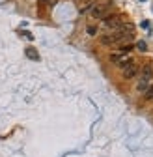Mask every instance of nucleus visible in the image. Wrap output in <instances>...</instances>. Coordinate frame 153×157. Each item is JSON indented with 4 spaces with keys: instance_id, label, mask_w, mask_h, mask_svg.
Returning a JSON list of instances; mask_svg holds the SVG:
<instances>
[{
    "instance_id": "423d86ee",
    "label": "nucleus",
    "mask_w": 153,
    "mask_h": 157,
    "mask_svg": "<svg viewBox=\"0 0 153 157\" xmlns=\"http://www.w3.org/2000/svg\"><path fill=\"white\" fill-rule=\"evenodd\" d=\"M144 94H146V99H149V101L153 99V82H151V86H149V88H147Z\"/></svg>"
},
{
    "instance_id": "f257e3e1",
    "label": "nucleus",
    "mask_w": 153,
    "mask_h": 157,
    "mask_svg": "<svg viewBox=\"0 0 153 157\" xmlns=\"http://www.w3.org/2000/svg\"><path fill=\"white\" fill-rule=\"evenodd\" d=\"M151 81H153V69L149 67V66H146L144 69H142V73H140V81H138V92H146L149 86H151Z\"/></svg>"
},
{
    "instance_id": "7ed1b4c3",
    "label": "nucleus",
    "mask_w": 153,
    "mask_h": 157,
    "mask_svg": "<svg viewBox=\"0 0 153 157\" xmlns=\"http://www.w3.org/2000/svg\"><path fill=\"white\" fill-rule=\"evenodd\" d=\"M91 15L95 19H105V17H108V8L106 6H93L91 8Z\"/></svg>"
},
{
    "instance_id": "39448f33",
    "label": "nucleus",
    "mask_w": 153,
    "mask_h": 157,
    "mask_svg": "<svg viewBox=\"0 0 153 157\" xmlns=\"http://www.w3.org/2000/svg\"><path fill=\"white\" fill-rule=\"evenodd\" d=\"M110 60H112V62H116V64H121L125 58H123L121 54H110Z\"/></svg>"
},
{
    "instance_id": "0eeeda50",
    "label": "nucleus",
    "mask_w": 153,
    "mask_h": 157,
    "mask_svg": "<svg viewBox=\"0 0 153 157\" xmlns=\"http://www.w3.org/2000/svg\"><path fill=\"white\" fill-rule=\"evenodd\" d=\"M120 51H121V52H131V51H132V45H121Z\"/></svg>"
},
{
    "instance_id": "6e6552de",
    "label": "nucleus",
    "mask_w": 153,
    "mask_h": 157,
    "mask_svg": "<svg viewBox=\"0 0 153 157\" xmlns=\"http://www.w3.org/2000/svg\"><path fill=\"white\" fill-rule=\"evenodd\" d=\"M136 47H138L140 51H146V49H147V45H146L144 41H138V45H136Z\"/></svg>"
},
{
    "instance_id": "f03ea898",
    "label": "nucleus",
    "mask_w": 153,
    "mask_h": 157,
    "mask_svg": "<svg viewBox=\"0 0 153 157\" xmlns=\"http://www.w3.org/2000/svg\"><path fill=\"white\" fill-rule=\"evenodd\" d=\"M120 66H121V71H123V77H125V78H132V77L138 73V66L132 62L131 58H125Z\"/></svg>"
},
{
    "instance_id": "1a4fd4ad",
    "label": "nucleus",
    "mask_w": 153,
    "mask_h": 157,
    "mask_svg": "<svg viewBox=\"0 0 153 157\" xmlns=\"http://www.w3.org/2000/svg\"><path fill=\"white\" fill-rule=\"evenodd\" d=\"M39 2H43V4H50L52 0H39Z\"/></svg>"
},
{
    "instance_id": "20e7f679",
    "label": "nucleus",
    "mask_w": 153,
    "mask_h": 157,
    "mask_svg": "<svg viewBox=\"0 0 153 157\" xmlns=\"http://www.w3.org/2000/svg\"><path fill=\"white\" fill-rule=\"evenodd\" d=\"M24 52H26V56L30 58V60H39V54H37V52H35L34 49H26Z\"/></svg>"
}]
</instances>
